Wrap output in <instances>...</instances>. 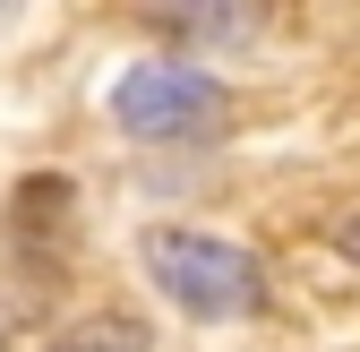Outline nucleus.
I'll use <instances>...</instances> for the list:
<instances>
[{"label":"nucleus","instance_id":"obj_1","mask_svg":"<svg viewBox=\"0 0 360 352\" xmlns=\"http://www.w3.org/2000/svg\"><path fill=\"white\" fill-rule=\"evenodd\" d=\"M146 258V275L155 292L172 301V310H189V318H249L257 301H266V275H257V258L240 241H223V232H189V224H155L138 241Z\"/></svg>","mask_w":360,"mask_h":352},{"label":"nucleus","instance_id":"obj_2","mask_svg":"<svg viewBox=\"0 0 360 352\" xmlns=\"http://www.w3.org/2000/svg\"><path fill=\"white\" fill-rule=\"evenodd\" d=\"M223 112H232V95L189 61H146L112 86V120L146 146H206L223 129Z\"/></svg>","mask_w":360,"mask_h":352},{"label":"nucleus","instance_id":"obj_3","mask_svg":"<svg viewBox=\"0 0 360 352\" xmlns=\"http://www.w3.org/2000/svg\"><path fill=\"white\" fill-rule=\"evenodd\" d=\"M155 335H146V318H129V310H95V318H77V327H60L43 352H146Z\"/></svg>","mask_w":360,"mask_h":352},{"label":"nucleus","instance_id":"obj_4","mask_svg":"<svg viewBox=\"0 0 360 352\" xmlns=\"http://www.w3.org/2000/svg\"><path fill=\"white\" fill-rule=\"evenodd\" d=\"M343 249H352V258H360V224H352V232H343Z\"/></svg>","mask_w":360,"mask_h":352}]
</instances>
